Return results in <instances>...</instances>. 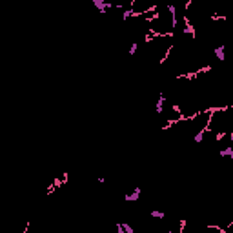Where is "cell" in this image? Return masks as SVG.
I'll list each match as a JSON object with an SVG mask.
<instances>
[{"mask_svg": "<svg viewBox=\"0 0 233 233\" xmlns=\"http://www.w3.org/2000/svg\"><path fill=\"white\" fill-rule=\"evenodd\" d=\"M140 193H142V188H133V191L131 193H126L124 195V201L126 202H137L138 201V197H140Z\"/></svg>", "mask_w": 233, "mask_h": 233, "instance_id": "obj_1", "label": "cell"}, {"mask_svg": "<svg viewBox=\"0 0 233 233\" xmlns=\"http://www.w3.org/2000/svg\"><path fill=\"white\" fill-rule=\"evenodd\" d=\"M219 155H221L222 159L230 157V160H233V144H228L224 149H221V151H219Z\"/></svg>", "mask_w": 233, "mask_h": 233, "instance_id": "obj_2", "label": "cell"}, {"mask_svg": "<svg viewBox=\"0 0 233 233\" xmlns=\"http://www.w3.org/2000/svg\"><path fill=\"white\" fill-rule=\"evenodd\" d=\"M215 57H217V60H221V62L226 60V55H224V44H219V46L215 47Z\"/></svg>", "mask_w": 233, "mask_h": 233, "instance_id": "obj_3", "label": "cell"}, {"mask_svg": "<svg viewBox=\"0 0 233 233\" xmlns=\"http://www.w3.org/2000/svg\"><path fill=\"white\" fill-rule=\"evenodd\" d=\"M164 100H166V97L160 93V98H159V102H157V107H155V111L159 115H162V111H164Z\"/></svg>", "mask_w": 233, "mask_h": 233, "instance_id": "obj_4", "label": "cell"}, {"mask_svg": "<svg viewBox=\"0 0 233 233\" xmlns=\"http://www.w3.org/2000/svg\"><path fill=\"white\" fill-rule=\"evenodd\" d=\"M149 217H153V219H164V217H166V213L153 210V211H149Z\"/></svg>", "mask_w": 233, "mask_h": 233, "instance_id": "obj_5", "label": "cell"}, {"mask_svg": "<svg viewBox=\"0 0 233 233\" xmlns=\"http://www.w3.org/2000/svg\"><path fill=\"white\" fill-rule=\"evenodd\" d=\"M122 228H124V231H126V233H135L133 226H131L129 222H122Z\"/></svg>", "mask_w": 233, "mask_h": 233, "instance_id": "obj_6", "label": "cell"}, {"mask_svg": "<svg viewBox=\"0 0 233 233\" xmlns=\"http://www.w3.org/2000/svg\"><path fill=\"white\" fill-rule=\"evenodd\" d=\"M137 51H138V44H137V42H133V44H131V47H129V51H127V53H129V57H133V55L137 53Z\"/></svg>", "mask_w": 233, "mask_h": 233, "instance_id": "obj_7", "label": "cell"}, {"mask_svg": "<svg viewBox=\"0 0 233 233\" xmlns=\"http://www.w3.org/2000/svg\"><path fill=\"white\" fill-rule=\"evenodd\" d=\"M116 233H126L124 228H122V222H116Z\"/></svg>", "mask_w": 233, "mask_h": 233, "instance_id": "obj_8", "label": "cell"}]
</instances>
